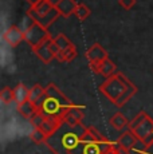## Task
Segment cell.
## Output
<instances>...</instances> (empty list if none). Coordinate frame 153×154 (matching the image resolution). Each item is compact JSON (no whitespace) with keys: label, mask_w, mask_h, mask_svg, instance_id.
<instances>
[{"label":"cell","mask_w":153,"mask_h":154,"mask_svg":"<svg viewBox=\"0 0 153 154\" xmlns=\"http://www.w3.org/2000/svg\"><path fill=\"white\" fill-rule=\"evenodd\" d=\"M86 126H71L63 122L54 135L47 140L46 146L54 154H83Z\"/></svg>","instance_id":"obj_1"},{"label":"cell","mask_w":153,"mask_h":154,"mask_svg":"<svg viewBox=\"0 0 153 154\" xmlns=\"http://www.w3.org/2000/svg\"><path fill=\"white\" fill-rule=\"evenodd\" d=\"M99 91L116 107L121 109L137 94V86L118 71L99 85Z\"/></svg>","instance_id":"obj_2"},{"label":"cell","mask_w":153,"mask_h":154,"mask_svg":"<svg viewBox=\"0 0 153 154\" xmlns=\"http://www.w3.org/2000/svg\"><path fill=\"white\" fill-rule=\"evenodd\" d=\"M73 105L74 103L64 95V93H62L54 83H48L46 86V95L40 103L38 111L42 112L46 117L63 121L67 110Z\"/></svg>","instance_id":"obj_3"},{"label":"cell","mask_w":153,"mask_h":154,"mask_svg":"<svg viewBox=\"0 0 153 154\" xmlns=\"http://www.w3.org/2000/svg\"><path fill=\"white\" fill-rule=\"evenodd\" d=\"M27 16L32 20V23H36V24L42 26L43 28L47 29L61 16V14L58 12L55 4L51 0H43L35 7L28 8Z\"/></svg>","instance_id":"obj_4"},{"label":"cell","mask_w":153,"mask_h":154,"mask_svg":"<svg viewBox=\"0 0 153 154\" xmlns=\"http://www.w3.org/2000/svg\"><path fill=\"white\" fill-rule=\"evenodd\" d=\"M113 150L114 143H111L95 127L87 126L86 133H85L83 154H110L113 153Z\"/></svg>","instance_id":"obj_5"},{"label":"cell","mask_w":153,"mask_h":154,"mask_svg":"<svg viewBox=\"0 0 153 154\" xmlns=\"http://www.w3.org/2000/svg\"><path fill=\"white\" fill-rule=\"evenodd\" d=\"M129 130L134 133V135L140 141L149 145L153 142V119L146 114V111H140L133 119L129 122Z\"/></svg>","instance_id":"obj_6"},{"label":"cell","mask_w":153,"mask_h":154,"mask_svg":"<svg viewBox=\"0 0 153 154\" xmlns=\"http://www.w3.org/2000/svg\"><path fill=\"white\" fill-rule=\"evenodd\" d=\"M48 39H51L48 29L43 28L42 26L32 23L31 26H28L24 29V42L31 47L32 50H35L36 47H39L40 44L47 42Z\"/></svg>","instance_id":"obj_7"},{"label":"cell","mask_w":153,"mask_h":154,"mask_svg":"<svg viewBox=\"0 0 153 154\" xmlns=\"http://www.w3.org/2000/svg\"><path fill=\"white\" fill-rule=\"evenodd\" d=\"M34 54L40 59L45 64H50L54 59H57V56L59 55V48L57 47V44L54 42V38L48 39L47 42L40 44L39 47H36L35 50H32Z\"/></svg>","instance_id":"obj_8"},{"label":"cell","mask_w":153,"mask_h":154,"mask_svg":"<svg viewBox=\"0 0 153 154\" xmlns=\"http://www.w3.org/2000/svg\"><path fill=\"white\" fill-rule=\"evenodd\" d=\"M85 56H86V59L89 60V66L90 67L97 66V64H99L101 62H104L105 59L109 58L108 51L99 43H94L93 46L86 51Z\"/></svg>","instance_id":"obj_9"},{"label":"cell","mask_w":153,"mask_h":154,"mask_svg":"<svg viewBox=\"0 0 153 154\" xmlns=\"http://www.w3.org/2000/svg\"><path fill=\"white\" fill-rule=\"evenodd\" d=\"M3 39L11 47H16L24 40V31H22L17 26H11L3 32Z\"/></svg>","instance_id":"obj_10"},{"label":"cell","mask_w":153,"mask_h":154,"mask_svg":"<svg viewBox=\"0 0 153 154\" xmlns=\"http://www.w3.org/2000/svg\"><path fill=\"white\" fill-rule=\"evenodd\" d=\"M85 117V109L82 106H76L73 105L71 107L67 110L66 115L63 118V122L67 125L76 126V125H82V119Z\"/></svg>","instance_id":"obj_11"},{"label":"cell","mask_w":153,"mask_h":154,"mask_svg":"<svg viewBox=\"0 0 153 154\" xmlns=\"http://www.w3.org/2000/svg\"><path fill=\"white\" fill-rule=\"evenodd\" d=\"M95 74H99V75H102L105 79L110 78V76H113L114 74H117L118 71H117V66L114 64L113 60H110V59H105L104 62H101L99 64H97V66H92L90 67Z\"/></svg>","instance_id":"obj_12"},{"label":"cell","mask_w":153,"mask_h":154,"mask_svg":"<svg viewBox=\"0 0 153 154\" xmlns=\"http://www.w3.org/2000/svg\"><path fill=\"white\" fill-rule=\"evenodd\" d=\"M137 142H138V138L134 135L133 131H130V130L128 129V130H125L118 138H117L116 143L118 145V146H121L122 149L128 150V152L130 153L132 150H133V147L136 146Z\"/></svg>","instance_id":"obj_13"},{"label":"cell","mask_w":153,"mask_h":154,"mask_svg":"<svg viewBox=\"0 0 153 154\" xmlns=\"http://www.w3.org/2000/svg\"><path fill=\"white\" fill-rule=\"evenodd\" d=\"M76 7H78V3L75 0H58L55 3V8L63 17H70L71 15H74Z\"/></svg>","instance_id":"obj_14"},{"label":"cell","mask_w":153,"mask_h":154,"mask_svg":"<svg viewBox=\"0 0 153 154\" xmlns=\"http://www.w3.org/2000/svg\"><path fill=\"white\" fill-rule=\"evenodd\" d=\"M46 95V87H42L40 85H34L32 88H30V95H28V102H31L32 105L36 107V110L39 109L40 103H42L43 98Z\"/></svg>","instance_id":"obj_15"},{"label":"cell","mask_w":153,"mask_h":154,"mask_svg":"<svg viewBox=\"0 0 153 154\" xmlns=\"http://www.w3.org/2000/svg\"><path fill=\"white\" fill-rule=\"evenodd\" d=\"M109 123H110V126L113 127L114 130H117V131H122L123 129H126V127L129 126V121L126 119L125 115L120 111L116 112V114L109 119Z\"/></svg>","instance_id":"obj_16"},{"label":"cell","mask_w":153,"mask_h":154,"mask_svg":"<svg viewBox=\"0 0 153 154\" xmlns=\"http://www.w3.org/2000/svg\"><path fill=\"white\" fill-rule=\"evenodd\" d=\"M16 110L23 118H24V119H27V121H30L31 118L38 112L36 107H35L31 102H28V100L24 102V103H20V105H16Z\"/></svg>","instance_id":"obj_17"},{"label":"cell","mask_w":153,"mask_h":154,"mask_svg":"<svg viewBox=\"0 0 153 154\" xmlns=\"http://www.w3.org/2000/svg\"><path fill=\"white\" fill-rule=\"evenodd\" d=\"M14 94H15V102L16 105L24 103L28 100V95H30V90L26 87V85L23 83H17L14 88Z\"/></svg>","instance_id":"obj_18"},{"label":"cell","mask_w":153,"mask_h":154,"mask_svg":"<svg viewBox=\"0 0 153 154\" xmlns=\"http://www.w3.org/2000/svg\"><path fill=\"white\" fill-rule=\"evenodd\" d=\"M76 47L73 44L71 47H69V48H66L64 51H62L59 55L57 56V60L58 62H71V60H74L75 59V56H76Z\"/></svg>","instance_id":"obj_19"},{"label":"cell","mask_w":153,"mask_h":154,"mask_svg":"<svg viewBox=\"0 0 153 154\" xmlns=\"http://www.w3.org/2000/svg\"><path fill=\"white\" fill-rule=\"evenodd\" d=\"M54 42H55V44H57L58 48H59V54L62 51H64L66 48H69V47L73 46V42L64 34H58L57 36L54 38Z\"/></svg>","instance_id":"obj_20"},{"label":"cell","mask_w":153,"mask_h":154,"mask_svg":"<svg viewBox=\"0 0 153 154\" xmlns=\"http://www.w3.org/2000/svg\"><path fill=\"white\" fill-rule=\"evenodd\" d=\"M0 100H2L4 105H10V103L15 102V94H14V88L8 87V86L3 87L2 91H0Z\"/></svg>","instance_id":"obj_21"},{"label":"cell","mask_w":153,"mask_h":154,"mask_svg":"<svg viewBox=\"0 0 153 154\" xmlns=\"http://www.w3.org/2000/svg\"><path fill=\"white\" fill-rule=\"evenodd\" d=\"M90 14H92V11H90V8L87 7L86 4H83V3H78V7H76L75 10V17L78 20H81V22H83V20H86L87 17L90 16Z\"/></svg>","instance_id":"obj_22"},{"label":"cell","mask_w":153,"mask_h":154,"mask_svg":"<svg viewBox=\"0 0 153 154\" xmlns=\"http://www.w3.org/2000/svg\"><path fill=\"white\" fill-rule=\"evenodd\" d=\"M30 140L34 142V143H36V145H42V143L46 145V142H47V140H48V137H47V135L42 131V130L34 129L30 133Z\"/></svg>","instance_id":"obj_23"},{"label":"cell","mask_w":153,"mask_h":154,"mask_svg":"<svg viewBox=\"0 0 153 154\" xmlns=\"http://www.w3.org/2000/svg\"><path fill=\"white\" fill-rule=\"evenodd\" d=\"M118 4L123 10H130L136 5V0H118Z\"/></svg>","instance_id":"obj_24"},{"label":"cell","mask_w":153,"mask_h":154,"mask_svg":"<svg viewBox=\"0 0 153 154\" xmlns=\"http://www.w3.org/2000/svg\"><path fill=\"white\" fill-rule=\"evenodd\" d=\"M141 154H153V142H151L149 145H146V149Z\"/></svg>","instance_id":"obj_25"},{"label":"cell","mask_w":153,"mask_h":154,"mask_svg":"<svg viewBox=\"0 0 153 154\" xmlns=\"http://www.w3.org/2000/svg\"><path fill=\"white\" fill-rule=\"evenodd\" d=\"M26 2H27L31 7H35V5H38L40 2H43V0H26Z\"/></svg>","instance_id":"obj_26"},{"label":"cell","mask_w":153,"mask_h":154,"mask_svg":"<svg viewBox=\"0 0 153 154\" xmlns=\"http://www.w3.org/2000/svg\"><path fill=\"white\" fill-rule=\"evenodd\" d=\"M113 154H114V152H113Z\"/></svg>","instance_id":"obj_27"}]
</instances>
